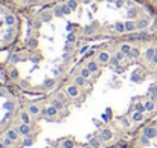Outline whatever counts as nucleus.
I'll return each mask as SVG.
<instances>
[{"label": "nucleus", "instance_id": "1", "mask_svg": "<svg viewBox=\"0 0 157 148\" xmlns=\"http://www.w3.org/2000/svg\"><path fill=\"white\" fill-rule=\"evenodd\" d=\"M148 26H150V20H148V19H140V20L136 21V28H137V31H145Z\"/></svg>", "mask_w": 157, "mask_h": 148}, {"label": "nucleus", "instance_id": "2", "mask_svg": "<svg viewBox=\"0 0 157 148\" xmlns=\"http://www.w3.org/2000/svg\"><path fill=\"white\" fill-rule=\"evenodd\" d=\"M143 134H146L150 139H156L157 137V127H146L143 130Z\"/></svg>", "mask_w": 157, "mask_h": 148}, {"label": "nucleus", "instance_id": "3", "mask_svg": "<svg viewBox=\"0 0 157 148\" xmlns=\"http://www.w3.org/2000/svg\"><path fill=\"white\" fill-rule=\"evenodd\" d=\"M154 55H156V47L154 46H150L145 51V58H146V61L148 63H151L152 61V58H154Z\"/></svg>", "mask_w": 157, "mask_h": 148}, {"label": "nucleus", "instance_id": "4", "mask_svg": "<svg viewBox=\"0 0 157 148\" xmlns=\"http://www.w3.org/2000/svg\"><path fill=\"white\" fill-rule=\"evenodd\" d=\"M17 130H19L20 134H23V136H26V137H28L29 134H31V127H29V124H21Z\"/></svg>", "mask_w": 157, "mask_h": 148}, {"label": "nucleus", "instance_id": "5", "mask_svg": "<svg viewBox=\"0 0 157 148\" xmlns=\"http://www.w3.org/2000/svg\"><path fill=\"white\" fill-rule=\"evenodd\" d=\"M113 137V133H111V130H108V128H105V130H102L101 131V136H99V139L101 141H110V139Z\"/></svg>", "mask_w": 157, "mask_h": 148}, {"label": "nucleus", "instance_id": "6", "mask_svg": "<svg viewBox=\"0 0 157 148\" xmlns=\"http://www.w3.org/2000/svg\"><path fill=\"white\" fill-rule=\"evenodd\" d=\"M137 28H136V21L133 20H127L125 21V32H134Z\"/></svg>", "mask_w": 157, "mask_h": 148}, {"label": "nucleus", "instance_id": "7", "mask_svg": "<svg viewBox=\"0 0 157 148\" xmlns=\"http://www.w3.org/2000/svg\"><path fill=\"white\" fill-rule=\"evenodd\" d=\"M41 113L44 115V116H57V113H58V109H55L53 105H51L49 109H46V110H41Z\"/></svg>", "mask_w": 157, "mask_h": 148}, {"label": "nucleus", "instance_id": "8", "mask_svg": "<svg viewBox=\"0 0 157 148\" xmlns=\"http://www.w3.org/2000/svg\"><path fill=\"white\" fill-rule=\"evenodd\" d=\"M5 25L8 26V28H12V26L15 25V15L8 14V15L5 17Z\"/></svg>", "mask_w": 157, "mask_h": 148}, {"label": "nucleus", "instance_id": "9", "mask_svg": "<svg viewBox=\"0 0 157 148\" xmlns=\"http://www.w3.org/2000/svg\"><path fill=\"white\" fill-rule=\"evenodd\" d=\"M110 58H111V57H110L107 52H101L99 55H98V61H99V63H104V64H105V63H110Z\"/></svg>", "mask_w": 157, "mask_h": 148}, {"label": "nucleus", "instance_id": "10", "mask_svg": "<svg viewBox=\"0 0 157 148\" xmlns=\"http://www.w3.org/2000/svg\"><path fill=\"white\" fill-rule=\"evenodd\" d=\"M67 93H69V95L72 96V98H76V96H78V86H76V84H75V86H69V87H67Z\"/></svg>", "mask_w": 157, "mask_h": 148}, {"label": "nucleus", "instance_id": "11", "mask_svg": "<svg viewBox=\"0 0 157 148\" xmlns=\"http://www.w3.org/2000/svg\"><path fill=\"white\" fill-rule=\"evenodd\" d=\"M139 55H140V49L139 47H131V51H130V53H128V58H139Z\"/></svg>", "mask_w": 157, "mask_h": 148}, {"label": "nucleus", "instance_id": "12", "mask_svg": "<svg viewBox=\"0 0 157 148\" xmlns=\"http://www.w3.org/2000/svg\"><path fill=\"white\" fill-rule=\"evenodd\" d=\"M88 145H92L93 148H101V139L90 137V139H88Z\"/></svg>", "mask_w": 157, "mask_h": 148}, {"label": "nucleus", "instance_id": "13", "mask_svg": "<svg viewBox=\"0 0 157 148\" xmlns=\"http://www.w3.org/2000/svg\"><path fill=\"white\" fill-rule=\"evenodd\" d=\"M20 119L23 124H31V116H29V111H23L20 115Z\"/></svg>", "mask_w": 157, "mask_h": 148}, {"label": "nucleus", "instance_id": "14", "mask_svg": "<svg viewBox=\"0 0 157 148\" xmlns=\"http://www.w3.org/2000/svg\"><path fill=\"white\" fill-rule=\"evenodd\" d=\"M6 136L12 139V141H17V137H19V130H8Z\"/></svg>", "mask_w": 157, "mask_h": 148}, {"label": "nucleus", "instance_id": "15", "mask_svg": "<svg viewBox=\"0 0 157 148\" xmlns=\"http://www.w3.org/2000/svg\"><path fill=\"white\" fill-rule=\"evenodd\" d=\"M114 31L119 34H124L125 32V23H120V21H118V23H114Z\"/></svg>", "mask_w": 157, "mask_h": 148}, {"label": "nucleus", "instance_id": "16", "mask_svg": "<svg viewBox=\"0 0 157 148\" xmlns=\"http://www.w3.org/2000/svg\"><path fill=\"white\" fill-rule=\"evenodd\" d=\"M137 14H139V12H137L136 8H130L127 17H128V20H133V19H136V17H137Z\"/></svg>", "mask_w": 157, "mask_h": 148}, {"label": "nucleus", "instance_id": "17", "mask_svg": "<svg viewBox=\"0 0 157 148\" xmlns=\"http://www.w3.org/2000/svg\"><path fill=\"white\" fill-rule=\"evenodd\" d=\"M145 109H146V111H150V113H151V111H154L156 110V102H152V101L148 99L145 102Z\"/></svg>", "mask_w": 157, "mask_h": 148}, {"label": "nucleus", "instance_id": "18", "mask_svg": "<svg viewBox=\"0 0 157 148\" xmlns=\"http://www.w3.org/2000/svg\"><path fill=\"white\" fill-rule=\"evenodd\" d=\"M75 84H76L78 87H82L84 84H86V78H84V77H81V75H78V77L75 78Z\"/></svg>", "mask_w": 157, "mask_h": 148}, {"label": "nucleus", "instance_id": "19", "mask_svg": "<svg viewBox=\"0 0 157 148\" xmlns=\"http://www.w3.org/2000/svg\"><path fill=\"white\" fill-rule=\"evenodd\" d=\"M119 51L122 52V53H125V55H128V53H130V51H131V46H130L128 43H124L122 46H120V49H119Z\"/></svg>", "mask_w": 157, "mask_h": 148}, {"label": "nucleus", "instance_id": "20", "mask_svg": "<svg viewBox=\"0 0 157 148\" xmlns=\"http://www.w3.org/2000/svg\"><path fill=\"white\" fill-rule=\"evenodd\" d=\"M14 107H15V104H14V102H11V101L3 102V109H5V110H8V111L14 110Z\"/></svg>", "mask_w": 157, "mask_h": 148}, {"label": "nucleus", "instance_id": "21", "mask_svg": "<svg viewBox=\"0 0 157 148\" xmlns=\"http://www.w3.org/2000/svg\"><path fill=\"white\" fill-rule=\"evenodd\" d=\"M28 111H29V115H38V111H40V109L35 104H32V105H29L28 107Z\"/></svg>", "mask_w": 157, "mask_h": 148}, {"label": "nucleus", "instance_id": "22", "mask_svg": "<svg viewBox=\"0 0 157 148\" xmlns=\"http://www.w3.org/2000/svg\"><path fill=\"white\" fill-rule=\"evenodd\" d=\"M43 86L46 87V89H52L53 86H55V79H53V78H49V79H46Z\"/></svg>", "mask_w": 157, "mask_h": 148}, {"label": "nucleus", "instance_id": "23", "mask_svg": "<svg viewBox=\"0 0 157 148\" xmlns=\"http://www.w3.org/2000/svg\"><path fill=\"white\" fill-rule=\"evenodd\" d=\"M87 69L90 70V72H96L98 70V64H96L95 61H88L87 63Z\"/></svg>", "mask_w": 157, "mask_h": 148}, {"label": "nucleus", "instance_id": "24", "mask_svg": "<svg viewBox=\"0 0 157 148\" xmlns=\"http://www.w3.org/2000/svg\"><path fill=\"white\" fill-rule=\"evenodd\" d=\"M152 141V139H150V137H148L146 136V134H143V136L140 137V143H142V145L143 147H146V145H150V142Z\"/></svg>", "mask_w": 157, "mask_h": 148}, {"label": "nucleus", "instance_id": "25", "mask_svg": "<svg viewBox=\"0 0 157 148\" xmlns=\"http://www.w3.org/2000/svg\"><path fill=\"white\" fill-rule=\"evenodd\" d=\"M142 119H143V113H139V111H134V115H133V121H134V122H140Z\"/></svg>", "mask_w": 157, "mask_h": 148}, {"label": "nucleus", "instance_id": "26", "mask_svg": "<svg viewBox=\"0 0 157 148\" xmlns=\"http://www.w3.org/2000/svg\"><path fill=\"white\" fill-rule=\"evenodd\" d=\"M63 148H75L73 141H70V139H66V141L63 142Z\"/></svg>", "mask_w": 157, "mask_h": 148}, {"label": "nucleus", "instance_id": "27", "mask_svg": "<svg viewBox=\"0 0 157 148\" xmlns=\"http://www.w3.org/2000/svg\"><path fill=\"white\" fill-rule=\"evenodd\" d=\"M52 20V14H51V12H43V14H41V21H46V23H47V21H51Z\"/></svg>", "mask_w": 157, "mask_h": 148}, {"label": "nucleus", "instance_id": "28", "mask_svg": "<svg viewBox=\"0 0 157 148\" xmlns=\"http://www.w3.org/2000/svg\"><path fill=\"white\" fill-rule=\"evenodd\" d=\"M79 75H81V77H84V78H88V77H90V75H92V72L90 70H88L87 69V67H84V69H81V72H79Z\"/></svg>", "mask_w": 157, "mask_h": 148}, {"label": "nucleus", "instance_id": "29", "mask_svg": "<svg viewBox=\"0 0 157 148\" xmlns=\"http://www.w3.org/2000/svg\"><path fill=\"white\" fill-rule=\"evenodd\" d=\"M52 105L55 107V109L61 110V109H63V101H60V99H52Z\"/></svg>", "mask_w": 157, "mask_h": 148}, {"label": "nucleus", "instance_id": "30", "mask_svg": "<svg viewBox=\"0 0 157 148\" xmlns=\"http://www.w3.org/2000/svg\"><path fill=\"white\" fill-rule=\"evenodd\" d=\"M136 111H139V113H143V111H146L145 104H142V102H137V104H136Z\"/></svg>", "mask_w": 157, "mask_h": 148}, {"label": "nucleus", "instance_id": "31", "mask_svg": "<svg viewBox=\"0 0 157 148\" xmlns=\"http://www.w3.org/2000/svg\"><path fill=\"white\" fill-rule=\"evenodd\" d=\"M26 44H28L29 47H35L37 46V40L35 38H26Z\"/></svg>", "mask_w": 157, "mask_h": 148}, {"label": "nucleus", "instance_id": "32", "mask_svg": "<svg viewBox=\"0 0 157 148\" xmlns=\"http://www.w3.org/2000/svg\"><path fill=\"white\" fill-rule=\"evenodd\" d=\"M12 37H14V29L9 28V29H8V32H6V35H5V40H6V41H9Z\"/></svg>", "mask_w": 157, "mask_h": 148}, {"label": "nucleus", "instance_id": "33", "mask_svg": "<svg viewBox=\"0 0 157 148\" xmlns=\"http://www.w3.org/2000/svg\"><path fill=\"white\" fill-rule=\"evenodd\" d=\"M131 81H133V83H140V81H142V78L139 77L137 72H134V73L131 75Z\"/></svg>", "mask_w": 157, "mask_h": 148}, {"label": "nucleus", "instance_id": "34", "mask_svg": "<svg viewBox=\"0 0 157 148\" xmlns=\"http://www.w3.org/2000/svg\"><path fill=\"white\" fill-rule=\"evenodd\" d=\"M61 9H63V14H64V15H69L70 12H72V9L69 8V5H61Z\"/></svg>", "mask_w": 157, "mask_h": 148}, {"label": "nucleus", "instance_id": "35", "mask_svg": "<svg viewBox=\"0 0 157 148\" xmlns=\"http://www.w3.org/2000/svg\"><path fill=\"white\" fill-rule=\"evenodd\" d=\"M67 5H69V8H70L72 11H73V9H76L78 3H76V0H69V2H67Z\"/></svg>", "mask_w": 157, "mask_h": 148}, {"label": "nucleus", "instance_id": "36", "mask_svg": "<svg viewBox=\"0 0 157 148\" xmlns=\"http://www.w3.org/2000/svg\"><path fill=\"white\" fill-rule=\"evenodd\" d=\"M53 14H55L57 17H61V15H63V9H61V6H57L55 9H53Z\"/></svg>", "mask_w": 157, "mask_h": 148}, {"label": "nucleus", "instance_id": "37", "mask_svg": "<svg viewBox=\"0 0 157 148\" xmlns=\"http://www.w3.org/2000/svg\"><path fill=\"white\" fill-rule=\"evenodd\" d=\"M110 64H113V66H118L119 64V60H118V57H116V55L110 58Z\"/></svg>", "mask_w": 157, "mask_h": 148}, {"label": "nucleus", "instance_id": "38", "mask_svg": "<svg viewBox=\"0 0 157 148\" xmlns=\"http://www.w3.org/2000/svg\"><path fill=\"white\" fill-rule=\"evenodd\" d=\"M11 78H12V79H17V78H19V70H17V69H12V70H11Z\"/></svg>", "mask_w": 157, "mask_h": 148}, {"label": "nucleus", "instance_id": "39", "mask_svg": "<svg viewBox=\"0 0 157 148\" xmlns=\"http://www.w3.org/2000/svg\"><path fill=\"white\" fill-rule=\"evenodd\" d=\"M93 31H95L93 26H86V28H84V32L86 34H93Z\"/></svg>", "mask_w": 157, "mask_h": 148}, {"label": "nucleus", "instance_id": "40", "mask_svg": "<svg viewBox=\"0 0 157 148\" xmlns=\"http://www.w3.org/2000/svg\"><path fill=\"white\" fill-rule=\"evenodd\" d=\"M73 40H75V35L70 32L69 35H67V43H72V41H73Z\"/></svg>", "mask_w": 157, "mask_h": 148}, {"label": "nucleus", "instance_id": "41", "mask_svg": "<svg viewBox=\"0 0 157 148\" xmlns=\"http://www.w3.org/2000/svg\"><path fill=\"white\" fill-rule=\"evenodd\" d=\"M12 142H14V141H12V139H9V137H8V136H6V139H5V141H3V143H5L6 147H8V145H11Z\"/></svg>", "mask_w": 157, "mask_h": 148}, {"label": "nucleus", "instance_id": "42", "mask_svg": "<svg viewBox=\"0 0 157 148\" xmlns=\"http://www.w3.org/2000/svg\"><path fill=\"white\" fill-rule=\"evenodd\" d=\"M11 61H12V63H19V61H20V57H19V55H14V57L11 58Z\"/></svg>", "mask_w": 157, "mask_h": 148}, {"label": "nucleus", "instance_id": "43", "mask_svg": "<svg viewBox=\"0 0 157 148\" xmlns=\"http://www.w3.org/2000/svg\"><path fill=\"white\" fill-rule=\"evenodd\" d=\"M87 51H88V47H87V46H82L81 51H79V53H81V55H84V53H86Z\"/></svg>", "mask_w": 157, "mask_h": 148}, {"label": "nucleus", "instance_id": "44", "mask_svg": "<svg viewBox=\"0 0 157 148\" xmlns=\"http://www.w3.org/2000/svg\"><path fill=\"white\" fill-rule=\"evenodd\" d=\"M124 55H125V53H122L120 51H119L118 53H116V57H118V60H119V61H120V60H122V58H124Z\"/></svg>", "mask_w": 157, "mask_h": 148}, {"label": "nucleus", "instance_id": "45", "mask_svg": "<svg viewBox=\"0 0 157 148\" xmlns=\"http://www.w3.org/2000/svg\"><path fill=\"white\" fill-rule=\"evenodd\" d=\"M32 142H34L32 139H26V141H25V145H26V147H29V145H32Z\"/></svg>", "mask_w": 157, "mask_h": 148}, {"label": "nucleus", "instance_id": "46", "mask_svg": "<svg viewBox=\"0 0 157 148\" xmlns=\"http://www.w3.org/2000/svg\"><path fill=\"white\" fill-rule=\"evenodd\" d=\"M70 49H72V46H70V43H67L66 46H64V52H70Z\"/></svg>", "mask_w": 157, "mask_h": 148}, {"label": "nucleus", "instance_id": "47", "mask_svg": "<svg viewBox=\"0 0 157 148\" xmlns=\"http://www.w3.org/2000/svg\"><path fill=\"white\" fill-rule=\"evenodd\" d=\"M40 26H41V20H37V21H35V23H34V28H40Z\"/></svg>", "mask_w": 157, "mask_h": 148}, {"label": "nucleus", "instance_id": "48", "mask_svg": "<svg viewBox=\"0 0 157 148\" xmlns=\"http://www.w3.org/2000/svg\"><path fill=\"white\" fill-rule=\"evenodd\" d=\"M58 99H60V101H63V102H64V95H63V93H60V95H58Z\"/></svg>", "mask_w": 157, "mask_h": 148}, {"label": "nucleus", "instance_id": "49", "mask_svg": "<svg viewBox=\"0 0 157 148\" xmlns=\"http://www.w3.org/2000/svg\"><path fill=\"white\" fill-rule=\"evenodd\" d=\"M127 6H128V8H134V6H133V2H131V0H128V2H127Z\"/></svg>", "mask_w": 157, "mask_h": 148}, {"label": "nucleus", "instance_id": "50", "mask_svg": "<svg viewBox=\"0 0 157 148\" xmlns=\"http://www.w3.org/2000/svg\"><path fill=\"white\" fill-rule=\"evenodd\" d=\"M52 75H53V77H57V75H58V70L53 69V70H52Z\"/></svg>", "mask_w": 157, "mask_h": 148}, {"label": "nucleus", "instance_id": "51", "mask_svg": "<svg viewBox=\"0 0 157 148\" xmlns=\"http://www.w3.org/2000/svg\"><path fill=\"white\" fill-rule=\"evenodd\" d=\"M72 28H73V25H67V31H69V32L72 31Z\"/></svg>", "mask_w": 157, "mask_h": 148}, {"label": "nucleus", "instance_id": "52", "mask_svg": "<svg viewBox=\"0 0 157 148\" xmlns=\"http://www.w3.org/2000/svg\"><path fill=\"white\" fill-rule=\"evenodd\" d=\"M0 148H8V147H6V145H5V143H3V142H2V143H0Z\"/></svg>", "mask_w": 157, "mask_h": 148}, {"label": "nucleus", "instance_id": "53", "mask_svg": "<svg viewBox=\"0 0 157 148\" xmlns=\"http://www.w3.org/2000/svg\"><path fill=\"white\" fill-rule=\"evenodd\" d=\"M82 2H84V3H86V5H88V3H90V2H92V0H82Z\"/></svg>", "mask_w": 157, "mask_h": 148}, {"label": "nucleus", "instance_id": "54", "mask_svg": "<svg viewBox=\"0 0 157 148\" xmlns=\"http://www.w3.org/2000/svg\"><path fill=\"white\" fill-rule=\"evenodd\" d=\"M86 148H93V147H92V145H88V147H86Z\"/></svg>", "mask_w": 157, "mask_h": 148}, {"label": "nucleus", "instance_id": "55", "mask_svg": "<svg viewBox=\"0 0 157 148\" xmlns=\"http://www.w3.org/2000/svg\"><path fill=\"white\" fill-rule=\"evenodd\" d=\"M98 2H104V0H98Z\"/></svg>", "mask_w": 157, "mask_h": 148}, {"label": "nucleus", "instance_id": "56", "mask_svg": "<svg viewBox=\"0 0 157 148\" xmlns=\"http://www.w3.org/2000/svg\"><path fill=\"white\" fill-rule=\"evenodd\" d=\"M0 128H2V125H0Z\"/></svg>", "mask_w": 157, "mask_h": 148}, {"label": "nucleus", "instance_id": "57", "mask_svg": "<svg viewBox=\"0 0 157 148\" xmlns=\"http://www.w3.org/2000/svg\"><path fill=\"white\" fill-rule=\"evenodd\" d=\"M154 2H157V0H154Z\"/></svg>", "mask_w": 157, "mask_h": 148}]
</instances>
